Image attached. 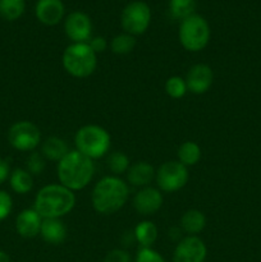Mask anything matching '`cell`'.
I'll return each mask as SVG.
<instances>
[{
	"label": "cell",
	"mask_w": 261,
	"mask_h": 262,
	"mask_svg": "<svg viewBox=\"0 0 261 262\" xmlns=\"http://www.w3.org/2000/svg\"><path fill=\"white\" fill-rule=\"evenodd\" d=\"M136 262H165L163 256L151 247H141L137 252Z\"/></svg>",
	"instance_id": "f1b7e54d"
},
{
	"label": "cell",
	"mask_w": 261,
	"mask_h": 262,
	"mask_svg": "<svg viewBox=\"0 0 261 262\" xmlns=\"http://www.w3.org/2000/svg\"><path fill=\"white\" fill-rule=\"evenodd\" d=\"M163 206V194L160 189L154 187H143L133 197V207L143 216L154 215Z\"/></svg>",
	"instance_id": "7c38bea8"
},
{
	"label": "cell",
	"mask_w": 261,
	"mask_h": 262,
	"mask_svg": "<svg viewBox=\"0 0 261 262\" xmlns=\"http://www.w3.org/2000/svg\"><path fill=\"white\" fill-rule=\"evenodd\" d=\"M206 227V217L200 210L191 209L183 214L181 219V229L188 235H197Z\"/></svg>",
	"instance_id": "d6986e66"
},
{
	"label": "cell",
	"mask_w": 261,
	"mask_h": 262,
	"mask_svg": "<svg viewBox=\"0 0 261 262\" xmlns=\"http://www.w3.org/2000/svg\"><path fill=\"white\" fill-rule=\"evenodd\" d=\"M25 0H0V17L5 20H15L23 14Z\"/></svg>",
	"instance_id": "cb8c5ba5"
},
{
	"label": "cell",
	"mask_w": 261,
	"mask_h": 262,
	"mask_svg": "<svg viewBox=\"0 0 261 262\" xmlns=\"http://www.w3.org/2000/svg\"><path fill=\"white\" fill-rule=\"evenodd\" d=\"M40 235L49 245H61L67 238V228L61 219H44Z\"/></svg>",
	"instance_id": "e0dca14e"
},
{
	"label": "cell",
	"mask_w": 261,
	"mask_h": 262,
	"mask_svg": "<svg viewBox=\"0 0 261 262\" xmlns=\"http://www.w3.org/2000/svg\"><path fill=\"white\" fill-rule=\"evenodd\" d=\"M155 169L147 161H137L127 170V181L133 187H147L155 178Z\"/></svg>",
	"instance_id": "2e32d148"
},
{
	"label": "cell",
	"mask_w": 261,
	"mask_h": 262,
	"mask_svg": "<svg viewBox=\"0 0 261 262\" xmlns=\"http://www.w3.org/2000/svg\"><path fill=\"white\" fill-rule=\"evenodd\" d=\"M136 48V38L135 36L129 35V33H120L117 35L112 40L110 43V49L117 55H127V54L132 53Z\"/></svg>",
	"instance_id": "d4e9b609"
},
{
	"label": "cell",
	"mask_w": 261,
	"mask_h": 262,
	"mask_svg": "<svg viewBox=\"0 0 261 262\" xmlns=\"http://www.w3.org/2000/svg\"><path fill=\"white\" fill-rule=\"evenodd\" d=\"M76 196L61 184H49L36 194L33 209L42 219H61L73 210Z\"/></svg>",
	"instance_id": "7a4b0ae2"
},
{
	"label": "cell",
	"mask_w": 261,
	"mask_h": 262,
	"mask_svg": "<svg viewBox=\"0 0 261 262\" xmlns=\"http://www.w3.org/2000/svg\"><path fill=\"white\" fill-rule=\"evenodd\" d=\"M159 189L168 193L179 191L188 182V169L178 160L166 161L161 164L155 173Z\"/></svg>",
	"instance_id": "52a82bcc"
},
{
	"label": "cell",
	"mask_w": 261,
	"mask_h": 262,
	"mask_svg": "<svg viewBox=\"0 0 261 262\" xmlns=\"http://www.w3.org/2000/svg\"><path fill=\"white\" fill-rule=\"evenodd\" d=\"M210 26L201 15L192 14L181 22L178 37L181 45L191 53L204 50L210 41Z\"/></svg>",
	"instance_id": "8992f818"
},
{
	"label": "cell",
	"mask_w": 261,
	"mask_h": 262,
	"mask_svg": "<svg viewBox=\"0 0 261 262\" xmlns=\"http://www.w3.org/2000/svg\"><path fill=\"white\" fill-rule=\"evenodd\" d=\"M187 91L188 89H187L186 79H183L182 77L173 76L166 79L165 92L171 99H182L187 94Z\"/></svg>",
	"instance_id": "4316f807"
},
{
	"label": "cell",
	"mask_w": 261,
	"mask_h": 262,
	"mask_svg": "<svg viewBox=\"0 0 261 262\" xmlns=\"http://www.w3.org/2000/svg\"><path fill=\"white\" fill-rule=\"evenodd\" d=\"M36 18L45 26H55L63 19L64 4L61 0H38L35 8Z\"/></svg>",
	"instance_id": "5bb4252c"
},
{
	"label": "cell",
	"mask_w": 261,
	"mask_h": 262,
	"mask_svg": "<svg viewBox=\"0 0 261 262\" xmlns=\"http://www.w3.org/2000/svg\"><path fill=\"white\" fill-rule=\"evenodd\" d=\"M74 145L77 151L94 160L104 158L109 152L112 138L105 128L96 124H87L77 130Z\"/></svg>",
	"instance_id": "5b68a950"
},
{
	"label": "cell",
	"mask_w": 261,
	"mask_h": 262,
	"mask_svg": "<svg viewBox=\"0 0 261 262\" xmlns=\"http://www.w3.org/2000/svg\"><path fill=\"white\" fill-rule=\"evenodd\" d=\"M0 262H10L9 256H8L4 251H0Z\"/></svg>",
	"instance_id": "836d02e7"
},
{
	"label": "cell",
	"mask_w": 261,
	"mask_h": 262,
	"mask_svg": "<svg viewBox=\"0 0 261 262\" xmlns=\"http://www.w3.org/2000/svg\"><path fill=\"white\" fill-rule=\"evenodd\" d=\"M207 248L197 235H188L181 239L174 250L173 262H205Z\"/></svg>",
	"instance_id": "30bf717a"
},
{
	"label": "cell",
	"mask_w": 261,
	"mask_h": 262,
	"mask_svg": "<svg viewBox=\"0 0 261 262\" xmlns=\"http://www.w3.org/2000/svg\"><path fill=\"white\" fill-rule=\"evenodd\" d=\"M214 82V72L207 64H194L187 73L186 83L188 91L194 95H202L210 90Z\"/></svg>",
	"instance_id": "4fadbf2b"
},
{
	"label": "cell",
	"mask_w": 261,
	"mask_h": 262,
	"mask_svg": "<svg viewBox=\"0 0 261 262\" xmlns=\"http://www.w3.org/2000/svg\"><path fill=\"white\" fill-rule=\"evenodd\" d=\"M9 173H10L9 164L7 163V160L0 158V184H2L3 182L7 181L8 177H9Z\"/></svg>",
	"instance_id": "d6a6232c"
},
{
	"label": "cell",
	"mask_w": 261,
	"mask_h": 262,
	"mask_svg": "<svg viewBox=\"0 0 261 262\" xmlns=\"http://www.w3.org/2000/svg\"><path fill=\"white\" fill-rule=\"evenodd\" d=\"M129 197V187L119 177H104L95 184L91 194L92 207L101 215L119 211Z\"/></svg>",
	"instance_id": "6da1fadb"
},
{
	"label": "cell",
	"mask_w": 261,
	"mask_h": 262,
	"mask_svg": "<svg viewBox=\"0 0 261 262\" xmlns=\"http://www.w3.org/2000/svg\"><path fill=\"white\" fill-rule=\"evenodd\" d=\"M196 9V0H169V12L174 19L183 20Z\"/></svg>",
	"instance_id": "603a6c76"
},
{
	"label": "cell",
	"mask_w": 261,
	"mask_h": 262,
	"mask_svg": "<svg viewBox=\"0 0 261 262\" xmlns=\"http://www.w3.org/2000/svg\"><path fill=\"white\" fill-rule=\"evenodd\" d=\"M10 187L18 194H26L32 189L33 178L26 169H15L10 176Z\"/></svg>",
	"instance_id": "7402d4cb"
},
{
	"label": "cell",
	"mask_w": 261,
	"mask_h": 262,
	"mask_svg": "<svg viewBox=\"0 0 261 262\" xmlns=\"http://www.w3.org/2000/svg\"><path fill=\"white\" fill-rule=\"evenodd\" d=\"M63 67L67 73L76 78H87L97 67V55L89 42H77L67 46L63 53Z\"/></svg>",
	"instance_id": "277c9868"
},
{
	"label": "cell",
	"mask_w": 261,
	"mask_h": 262,
	"mask_svg": "<svg viewBox=\"0 0 261 262\" xmlns=\"http://www.w3.org/2000/svg\"><path fill=\"white\" fill-rule=\"evenodd\" d=\"M42 217L35 209H26L19 212L15 220V229L23 238H35L40 234Z\"/></svg>",
	"instance_id": "9a60e30c"
},
{
	"label": "cell",
	"mask_w": 261,
	"mask_h": 262,
	"mask_svg": "<svg viewBox=\"0 0 261 262\" xmlns=\"http://www.w3.org/2000/svg\"><path fill=\"white\" fill-rule=\"evenodd\" d=\"M46 159L44 158L42 154L38 152H31L30 156L27 159V169L26 170L31 174V176H40L45 170V163Z\"/></svg>",
	"instance_id": "83f0119b"
},
{
	"label": "cell",
	"mask_w": 261,
	"mask_h": 262,
	"mask_svg": "<svg viewBox=\"0 0 261 262\" xmlns=\"http://www.w3.org/2000/svg\"><path fill=\"white\" fill-rule=\"evenodd\" d=\"M13 209V201L9 193L0 191V220H4L9 216Z\"/></svg>",
	"instance_id": "f546056e"
},
{
	"label": "cell",
	"mask_w": 261,
	"mask_h": 262,
	"mask_svg": "<svg viewBox=\"0 0 261 262\" xmlns=\"http://www.w3.org/2000/svg\"><path fill=\"white\" fill-rule=\"evenodd\" d=\"M104 262H130V256L125 250H113L105 256Z\"/></svg>",
	"instance_id": "4dcf8cb0"
},
{
	"label": "cell",
	"mask_w": 261,
	"mask_h": 262,
	"mask_svg": "<svg viewBox=\"0 0 261 262\" xmlns=\"http://www.w3.org/2000/svg\"><path fill=\"white\" fill-rule=\"evenodd\" d=\"M123 30L132 36L142 35L151 22V9L146 3L132 2L123 9L120 17Z\"/></svg>",
	"instance_id": "ba28073f"
},
{
	"label": "cell",
	"mask_w": 261,
	"mask_h": 262,
	"mask_svg": "<svg viewBox=\"0 0 261 262\" xmlns=\"http://www.w3.org/2000/svg\"><path fill=\"white\" fill-rule=\"evenodd\" d=\"M178 161L184 166H193L201 159V147L196 142L186 141L178 148Z\"/></svg>",
	"instance_id": "44dd1931"
},
{
	"label": "cell",
	"mask_w": 261,
	"mask_h": 262,
	"mask_svg": "<svg viewBox=\"0 0 261 262\" xmlns=\"http://www.w3.org/2000/svg\"><path fill=\"white\" fill-rule=\"evenodd\" d=\"M64 32L73 43L89 42L92 33L91 19L83 12L71 13L64 22Z\"/></svg>",
	"instance_id": "8fae6325"
},
{
	"label": "cell",
	"mask_w": 261,
	"mask_h": 262,
	"mask_svg": "<svg viewBox=\"0 0 261 262\" xmlns=\"http://www.w3.org/2000/svg\"><path fill=\"white\" fill-rule=\"evenodd\" d=\"M133 234H135V239L140 243L141 247H151L158 238V228L153 222L145 220V222L138 223Z\"/></svg>",
	"instance_id": "ffe728a7"
},
{
	"label": "cell",
	"mask_w": 261,
	"mask_h": 262,
	"mask_svg": "<svg viewBox=\"0 0 261 262\" xmlns=\"http://www.w3.org/2000/svg\"><path fill=\"white\" fill-rule=\"evenodd\" d=\"M89 45L91 46V49L97 55V54H101L106 50L107 41L106 38L102 37V36H96V37H92L91 40L89 41Z\"/></svg>",
	"instance_id": "1f68e13d"
},
{
	"label": "cell",
	"mask_w": 261,
	"mask_h": 262,
	"mask_svg": "<svg viewBox=\"0 0 261 262\" xmlns=\"http://www.w3.org/2000/svg\"><path fill=\"white\" fill-rule=\"evenodd\" d=\"M95 174L94 161L79 151H69L58 163V178L71 191H81L90 184Z\"/></svg>",
	"instance_id": "3957f363"
},
{
	"label": "cell",
	"mask_w": 261,
	"mask_h": 262,
	"mask_svg": "<svg viewBox=\"0 0 261 262\" xmlns=\"http://www.w3.org/2000/svg\"><path fill=\"white\" fill-rule=\"evenodd\" d=\"M107 169L114 174L115 177L120 176L123 173H127V170L129 169V159L125 155L124 152H120V151H115L112 152L107 158Z\"/></svg>",
	"instance_id": "484cf974"
},
{
	"label": "cell",
	"mask_w": 261,
	"mask_h": 262,
	"mask_svg": "<svg viewBox=\"0 0 261 262\" xmlns=\"http://www.w3.org/2000/svg\"><path fill=\"white\" fill-rule=\"evenodd\" d=\"M8 141L18 151H35L41 142L40 129L28 120L17 122L9 128Z\"/></svg>",
	"instance_id": "9c48e42d"
},
{
	"label": "cell",
	"mask_w": 261,
	"mask_h": 262,
	"mask_svg": "<svg viewBox=\"0 0 261 262\" xmlns=\"http://www.w3.org/2000/svg\"><path fill=\"white\" fill-rule=\"evenodd\" d=\"M69 152V147L66 141L60 137H49L44 141L41 146V154L46 160L60 161Z\"/></svg>",
	"instance_id": "ac0fdd59"
}]
</instances>
